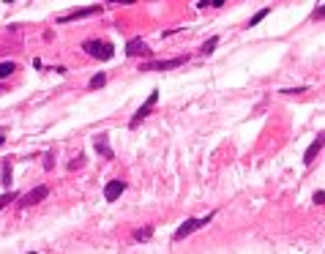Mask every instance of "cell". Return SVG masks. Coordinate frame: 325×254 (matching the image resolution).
<instances>
[{
	"label": "cell",
	"instance_id": "cell-22",
	"mask_svg": "<svg viewBox=\"0 0 325 254\" xmlns=\"http://www.w3.org/2000/svg\"><path fill=\"white\" fill-rule=\"evenodd\" d=\"M3 142H5V137H3V134H0V145H3Z\"/></svg>",
	"mask_w": 325,
	"mask_h": 254
},
{
	"label": "cell",
	"instance_id": "cell-3",
	"mask_svg": "<svg viewBox=\"0 0 325 254\" xmlns=\"http://www.w3.org/2000/svg\"><path fill=\"white\" fill-rule=\"evenodd\" d=\"M156 101H159V90H150V96H148V101H145V104H142V107H139V109H137V115H134V118H131V120H129V129H137V126H139V123H142V120H145V118H148V115H150V112H153V107H156Z\"/></svg>",
	"mask_w": 325,
	"mask_h": 254
},
{
	"label": "cell",
	"instance_id": "cell-20",
	"mask_svg": "<svg viewBox=\"0 0 325 254\" xmlns=\"http://www.w3.org/2000/svg\"><path fill=\"white\" fill-rule=\"evenodd\" d=\"M312 16H315V19H325V5H320V8H315V11H312Z\"/></svg>",
	"mask_w": 325,
	"mask_h": 254
},
{
	"label": "cell",
	"instance_id": "cell-11",
	"mask_svg": "<svg viewBox=\"0 0 325 254\" xmlns=\"http://www.w3.org/2000/svg\"><path fill=\"white\" fill-rule=\"evenodd\" d=\"M0 183L5 189L11 186V161H3V167H0Z\"/></svg>",
	"mask_w": 325,
	"mask_h": 254
},
{
	"label": "cell",
	"instance_id": "cell-16",
	"mask_svg": "<svg viewBox=\"0 0 325 254\" xmlns=\"http://www.w3.org/2000/svg\"><path fill=\"white\" fill-rule=\"evenodd\" d=\"M16 200V192H5V194H0V211H3L5 205H11Z\"/></svg>",
	"mask_w": 325,
	"mask_h": 254
},
{
	"label": "cell",
	"instance_id": "cell-4",
	"mask_svg": "<svg viewBox=\"0 0 325 254\" xmlns=\"http://www.w3.org/2000/svg\"><path fill=\"white\" fill-rule=\"evenodd\" d=\"M186 60H189V57H172V60H150V63H142V66H139V71H167V68L183 66Z\"/></svg>",
	"mask_w": 325,
	"mask_h": 254
},
{
	"label": "cell",
	"instance_id": "cell-5",
	"mask_svg": "<svg viewBox=\"0 0 325 254\" xmlns=\"http://www.w3.org/2000/svg\"><path fill=\"white\" fill-rule=\"evenodd\" d=\"M46 197H49V186H36L33 192H27L25 197H19V208H30V205L41 203Z\"/></svg>",
	"mask_w": 325,
	"mask_h": 254
},
{
	"label": "cell",
	"instance_id": "cell-13",
	"mask_svg": "<svg viewBox=\"0 0 325 254\" xmlns=\"http://www.w3.org/2000/svg\"><path fill=\"white\" fill-rule=\"evenodd\" d=\"M14 71H16V63H11V60H3V63H0V79L11 77Z\"/></svg>",
	"mask_w": 325,
	"mask_h": 254
},
{
	"label": "cell",
	"instance_id": "cell-23",
	"mask_svg": "<svg viewBox=\"0 0 325 254\" xmlns=\"http://www.w3.org/2000/svg\"><path fill=\"white\" fill-rule=\"evenodd\" d=\"M27 254H36V252H27Z\"/></svg>",
	"mask_w": 325,
	"mask_h": 254
},
{
	"label": "cell",
	"instance_id": "cell-1",
	"mask_svg": "<svg viewBox=\"0 0 325 254\" xmlns=\"http://www.w3.org/2000/svg\"><path fill=\"white\" fill-rule=\"evenodd\" d=\"M82 49L88 52L90 57H98V60H112L115 57V47L109 41H101V38H88L82 44Z\"/></svg>",
	"mask_w": 325,
	"mask_h": 254
},
{
	"label": "cell",
	"instance_id": "cell-12",
	"mask_svg": "<svg viewBox=\"0 0 325 254\" xmlns=\"http://www.w3.org/2000/svg\"><path fill=\"white\" fill-rule=\"evenodd\" d=\"M153 238V224H148V227H139L134 230V241H150Z\"/></svg>",
	"mask_w": 325,
	"mask_h": 254
},
{
	"label": "cell",
	"instance_id": "cell-2",
	"mask_svg": "<svg viewBox=\"0 0 325 254\" xmlns=\"http://www.w3.org/2000/svg\"><path fill=\"white\" fill-rule=\"evenodd\" d=\"M213 216H216V213H208V216H202V219H186L181 227L175 230L172 241H183L186 235H191L194 230H200V227H205V224H211V222H213Z\"/></svg>",
	"mask_w": 325,
	"mask_h": 254
},
{
	"label": "cell",
	"instance_id": "cell-10",
	"mask_svg": "<svg viewBox=\"0 0 325 254\" xmlns=\"http://www.w3.org/2000/svg\"><path fill=\"white\" fill-rule=\"evenodd\" d=\"M93 145H96V151L104 156V159H115V151L109 148V134H98L96 140H93Z\"/></svg>",
	"mask_w": 325,
	"mask_h": 254
},
{
	"label": "cell",
	"instance_id": "cell-21",
	"mask_svg": "<svg viewBox=\"0 0 325 254\" xmlns=\"http://www.w3.org/2000/svg\"><path fill=\"white\" fill-rule=\"evenodd\" d=\"M312 200H315L317 205H325V192H315V197H312Z\"/></svg>",
	"mask_w": 325,
	"mask_h": 254
},
{
	"label": "cell",
	"instance_id": "cell-18",
	"mask_svg": "<svg viewBox=\"0 0 325 254\" xmlns=\"http://www.w3.org/2000/svg\"><path fill=\"white\" fill-rule=\"evenodd\" d=\"M52 167H55V153L49 151V153H44V170L52 172Z\"/></svg>",
	"mask_w": 325,
	"mask_h": 254
},
{
	"label": "cell",
	"instance_id": "cell-14",
	"mask_svg": "<svg viewBox=\"0 0 325 254\" xmlns=\"http://www.w3.org/2000/svg\"><path fill=\"white\" fill-rule=\"evenodd\" d=\"M268 14H271V8H260V11H257V14H254V16H252V22H249V27H254V25H260V22H263V19H265V16H268Z\"/></svg>",
	"mask_w": 325,
	"mask_h": 254
},
{
	"label": "cell",
	"instance_id": "cell-8",
	"mask_svg": "<svg viewBox=\"0 0 325 254\" xmlns=\"http://www.w3.org/2000/svg\"><path fill=\"white\" fill-rule=\"evenodd\" d=\"M323 148H325V131H320V134H317V140H315V142H312V145H309V148H306V153H304V164H306V167H309V164H312V161H315V156H317V153H320V151H323Z\"/></svg>",
	"mask_w": 325,
	"mask_h": 254
},
{
	"label": "cell",
	"instance_id": "cell-7",
	"mask_svg": "<svg viewBox=\"0 0 325 254\" xmlns=\"http://www.w3.org/2000/svg\"><path fill=\"white\" fill-rule=\"evenodd\" d=\"M123 192H126V181L115 178V181H109L107 186H104V200H107V203H115V200H118Z\"/></svg>",
	"mask_w": 325,
	"mask_h": 254
},
{
	"label": "cell",
	"instance_id": "cell-17",
	"mask_svg": "<svg viewBox=\"0 0 325 254\" xmlns=\"http://www.w3.org/2000/svg\"><path fill=\"white\" fill-rule=\"evenodd\" d=\"M104 82H107V74H96V77H93L90 82H88V88H93V90H96V88H101Z\"/></svg>",
	"mask_w": 325,
	"mask_h": 254
},
{
	"label": "cell",
	"instance_id": "cell-9",
	"mask_svg": "<svg viewBox=\"0 0 325 254\" xmlns=\"http://www.w3.org/2000/svg\"><path fill=\"white\" fill-rule=\"evenodd\" d=\"M126 55H129V57L150 55V47L142 41V38H129V44H126Z\"/></svg>",
	"mask_w": 325,
	"mask_h": 254
},
{
	"label": "cell",
	"instance_id": "cell-6",
	"mask_svg": "<svg viewBox=\"0 0 325 254\" xmlns=\"http://www.w3.org/2000/svg\"><path fill=\"white\" fill-rule=\"evenodd\" d=\"M104 5H88V8H77V11H68V14H60L57 22H71V19H82V16H90V14H101Z\"/></svg>",
	"mask_w": 325,
	"mask_h": 254
},
{
	"label": "cell",
	"instance_id": "cell-19",
	"mask_svg": "<svg viewBox=\"0 0 325 254\" xmlns=\"http://www.w3.org/2000/svg\"><path fill=\"white\" fill-rule=\"evenodd\" d=\"M82 164H85V156H77V159L68 164V170H77V167H82Z\"/></svg>",
	"mask_w": 325,
	"mask_h": 254
},
{
	"label": "cell",
	"instance_id": "cell-15",
	"mask_svg": "<svg viewBox=\"0 0 325 254\" xmlns=\"http://www.w3.org/2000/svg\"><path fill=\"white\" fill-rule=\"evenodd\" d=\"M216 44H219V38H216V36H213V38H208V41L202 44V49H200V52H202V55H211V52L216 49Z\"/></svg>",
	"mask_w": 325,
	"mask_h": 254
}]
</instances>
